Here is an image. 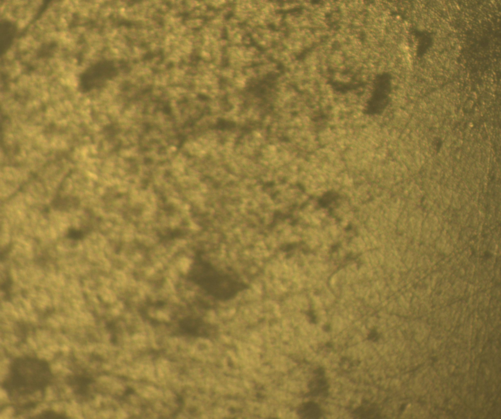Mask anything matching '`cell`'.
I'll use <instances>...</instances> for the list:
<instances>
[{"mask_svg":"<svg viewBox=\"0 0 501 419\" xmlns=\"http://www.w3.org/2000/svg\"><path fill=\"white\" fill-rule=\"evenodd\" d=\"M51 372L46 361L29 357L19 358L11 364L4 386L20 395L43 390L48 384Z\"/></svg>","mask_w":501,"mask_h":419,"instance_id":"1","label":"cell"},{"mask_svg":"<svg viewBox=\"0 0 501 419\" xmlns=\"http://www.w3.org/2000/svg\"><path fill=\"white\" fill-rule=\"evenodd\" d=\"M297 414L300 418L307 419H318L322 415L319 405L313 401L301 404L297 410Z\"/></svg>","mask_w":501,"mask_h":419,"instance_id":"4","label":"cell"},{"mask_svg":"<svg viewBox=\"0 0 501 419\" xmlns=\"http://www.w3.org/2000/svg\"><path fill=\"white\" fill-rule=\"evenodd\" d=\"M353 414L355 418L378 419L380 417L378 408L372 405L369 406L362 405L356 409Z\"/></svg>","mask_w":501,"mask_h":419,"instance_id":"5","label":"cell"},{"mask_svg":"<svg viewBox=\"0 0 501 419\" xmlns=\"http://www.w3.org/2000/svg\"><path fill=\"white\" fill-rule=\"evenodd\" d=\"M36 417H38V418H39V419H41V418L42 419H45V418H46V419H48V418H50V419H52V418H53V419H56V418H57V419H64V418H66V417L65 416H64V415L59 414L58 413H56L55 412H53V411H46L45 412H43L42 413H41L40 415H39L38 416H37Z\"/></svg>","mask_w":501,"mask_h":419,"instance_id":"6","label":"cell"},{"mask_svg":"<svg viewBox=\"0 0 501 419\" xmlns=\"http://www.w3.org/2000/svg\"><path fill=\"white\" fill-rule=\"evenodd\" d=\"M315 375L308 383L310 394L313 396H326L329 384L324 375Z\"/></svg>","mask_w":501,"mask_h":419,"instance_id":"3","label":"cell"},{"mask_svg":"<svg viewBox=\"0 0 501 419\" xmlns=\"http://www.w3.org/2000/svg\"><path fill=\"white\" fill-rule=\"evenodd\" d=\"M198 275L200 286L218 300L230 299L246 287L232 275L213 268L205 269Z\"/></svg>","mask_w":501,"mask_h":419,"instance_id":"2","label":"cell"},{"mask_svg":"<svg viewBox=\"0 0 501 419\" xmlns=\"http://www.w3.org/2000/svg\"><path fill=\"white\" fill-rule=\"evenodd\" d=\"M368 338L373 342L376 341L378 338V333L376 330H373L368 335Z\"/></svg>","mask_w":501,"mask_h":419,"instance_id":"7","label":"cell"}]
</instances>
